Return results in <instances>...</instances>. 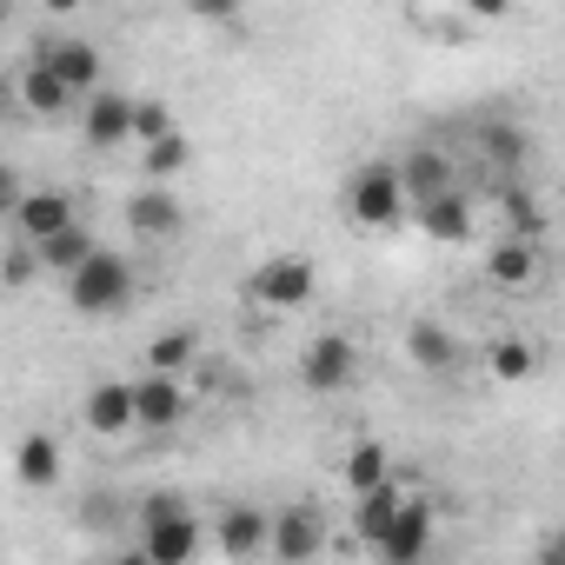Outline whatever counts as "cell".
I'll return each mask as SVG.
<instances>
[{
  "mask_svg": "<svg viewBox=\"0 0 565 565\" xmlns=\"http://www.w3.org/2000/svg\"><path fill=\"white\" fill-rule=\"evenodd\" d=\"M21 193H28V186H21V173H14L8 160H0V220H14V206H21Z\"/></svg>",
  "mask_w": 565,
  "mask_h": 565,
  "instance_id": "31",
  "label": "cell"
},
{
  "mask_svg": "<svg viewBox=\"0 0 565 565\" xmlns=\"http://www.w3.org/2000/svg\"><path fill=\"white\" fill-rule=\"evenodd\" d=\"M193 360H200V333L193 327H173V333H160L147 347V373H160V380H180Z\"/></svg>",
  "mask_w": 565,
  "mask_h": 565,
  "instance_id": "25",
  "label": "cell"
},
{
  "mask_svg": "<svg viewBox=\"0 0 565 565\" xmlns=\"http://www.w3.org/2000/svg\"><path fill=\"white\" fill-rule=\"evenodd\" d=\"M8 107H14V100H8V87H0V120H8Z\"/></svg>",
  "mask_w": 565,
  "mask_h": 565,
  "instance_id": "34",
  "label": "cell"
},
{
  "mask_svg": "<svg viewBox=\"0 0 565 565\" xmlns=\"http://www.w3.org/2000/svg\"><path fill=\"white\" fill-rule=\"evenodd\" d=\"M313 294H320V266L307 253H273L246 279V307H259V313H300V307H313Z\"/></svg>",
  "mask_w": 565,
  "mask_h": 565,
  "instance_id": "3",
  "label": "cell"
},
{
  "mask_svg": "<svg viewBox=\"0 0 565 565\" xmlns=\"http://www.w3.org/2000/svg\"><path fill=\"white\" fill-rule=\"evenodd\" d=\"M114 565H153V558H140V545H134V552H120Z\"/></svg>",
  "mask_w": 565,
  "mask_h": 565,
  "instance_id": "33",
  "label": "cell"
},
{
  "mask_svg": "<svg viewBox=\"0 0 565 565\" xmlns=\"http://www.w3.org/2000/svg\"><path fill=\"white\" fill-rule=\"evenodd\" d=\"M134 386V433H173L186 413H193V393L180 380H160V373H140L127 380Z\"/></svg>",
  "mask_w": 565,
  "mask_h": 565,
  "instance_id": "9",
  "label": "cell"
},
{
  "mask_svg": "<svg viewBox=\"0 0 565 565\" xmlns=\"http://www.w3.org/2000/svg\"><path fill=\"white\" fill-rule=\"evenodd\" d=\"M81 220V206H74V193H61V186H28L21 193V206H14V239H28V246H41V239H54V233H67Z\"/></svg>",
  "mask_w": 565,
  "mask_h": 565,
  "instance_id": "10",
  "label": "cell"
},
{
  "mask_svg": "<svg viewBox=\"0 0 565 565\" xmlns=\"http://www.w3.org/2000/svg\"><path fill=\"white\" fill-rule=\"evenodd\" d=\"M406 360H413L419 373H433V380H452V373L466 366V347H459L439 320H413V327H406Z\"/></svg>",
  "mask_w": 565,
  "mask_h": 565,
  "instance_id": "13",
  "label": "cell"
},
{
  "mask_svg": "<svg viewBox=\"0 0 565 565\" xmlns=\"http://www.w3.org/2000/svg\"><path fill=\"white\" fill-rule=\"evenodd\" d=\"M340 472H347V492H353V499H366V492H380V486L393 479V452H386L380 439H360V446L347 452V466H340Z\"/></svg>",
  "mask_w": 565,
  "mask_h": 565,
  "instance_id": "24",
  "label": "cell"
},
{
  "mask_svg": "<svg viewBox=\"0 0 565 565\" xmlns=\"http://www.w3.org/2000/svg\"><path fill=\"white\" fill-rule=\"evenodd\" d=\"M266 552L279 565H313L327 552V512L320 505H279L266 519Z\"/></svg>",
  "mask_w": 565,
  "mask_h": 565,
  "instance_id": "6",
  "label": "cell"
},
{
  "mask_svg": "<svg viewBox=\"0 0 565 565\" xmlns=\"http://www.w3.org/2000/svg\"><path fill=\"white\" fill-rule=\"evenodd\" d=\"M134 525H140V558H153V565H193L200 558L206 525H200L186 492H147Z\"/></svg>",
  "mask_w": 565,
  "mask_h": 565,
  "instance_id": "1",
  "label": "cell"
},
{
  "mask_svg": "<svg viewBox=\"0 0 565 565\" xmlns=\"http://www.w3.org/2000/svg\"><path fill=\"white\" fill-rule=\"evenodd\" d=\"M266 519H273V512H259V505H226V512L213 519V545H220L233 565H246V558L266 552Z\"/></svg>",
  "mask_w": 565,
  "mask_h": 565,
  "instance_id": "16",
  "label": "cell"
},
{
  "mask_svg": "<svg viewBox=\"0 0 565 565\" xmlns=\"http://www.w3.org/2000/svg\"><path fill=\"white\" fill-rule=\"evenodd\" d=\"M193 167V140L186 134H167V140H153V147H140V173L153 180V186H167L173 173H186Z\"/></svg>",
  "mask_w": 565,
  "mask_h": 565,
  "instance_id": "27",
  "label": "cell"
},
{
  "mask_svg": "<svg viewBox=\"0 0 565 565\" xmlns=\"http://www.w3.org/2000/svg\"><path fill=\"white\" fill-rule=\"evenodd\" d=\"M134 294H140V273H134V259L114 253V246H94V259H87L81 273H67V300H74V313H87V320L127 313Z\"/></svg>",
  "mask_w": 565,
  "mask_h": 565,
  "instance_id": "2",
  "label": "cell"
},
{
  "mask_svg": "<svg viewBox=\"0 0 565 565\" xmlns=\"http://www.w3.org/2000/svg\"><path fill=\"white\" fill-rule=\"evenodd\" d=\"M486 279H492L499 294H525V287H539V279H545V253L525 246V239H499L486 253Z\"/></svg>",
  "mask_w": 565,
  "mask_h": 565,
  "instance_id": "14",
  "label": "cell"
},
{
  "mask_svg": "<svg viewBox=\"0 0 565 565\" xmlns=\"http://www.w3.org/2000/svg\"><path fill=\"white\" fill-rule=\"evenodd\" d=\"M81 426H87L94 439H127V433H134V386H127V380H100V386H87V399H81Z\"/></svg>",
  "mask_w": 565,
  "mask_h": 565,
  "instance_id": "12",
  "label": "cell"
},
{
  "mask_svg": "<svg viewBox=\"0 0 565 565\" xmlns=\"http://www.w3.org/2000/svg\"><path fill=\"white\" fill-rule=\"evenodd\" d=\"M167 134H180L167 100H134V107H127V140H134V147H153V140H167Z\"/></svg>",
  "mask_w": 565,
  "mask_h": 565,
  "instance_id": "28",
  "label": "cell"
},
{
  "mask_svg": "<svg viewBox=\"0 0 565 565\" xmlns=\"http://www.w3.org/2000/svg\"><path fill=\"white\" fill-rule=\"evenodd\" d=\"M399 499H406V472H393L380 492H366V499L353 505V539H360V545H380L386 525H393V512H399Z\"/></svg>",
  "mask_w": 565,
  "mask_h": 565,
  "instance_id": "21",
  "label": "cell"
},
{
  "mask_svg": "<svg viewBox=\"0 0 565 565\" xmlns=\"http://www.w3.org/2000/svg\"><path fill=\"white\" fill-rule=\"evenodd\" d=\"M127 94H114V87H100V94H87V107H81V140L94 147V153H114V147H127Z\"/></svg>",
  "mask_w": 565,
  "mask_h": 565,
  "instance_id": "15",
  "label": "cell"
},
{
  "mask_svg": "<svg viewBox=\"0 0 565 565\" xmlns=\"http://www.w3.org/2000/svg\"><path fill=\"white\" fill-rule=\"evenodd\" d=\"M347 220L366 226V233H386V226L406 220V193H399L393 160H366V167L347 180Z\"/></svg>",
  "mask_w": 565,
  "mask_h": 565,
  "instance_id": "4",
  "label": "cell"
},
{
  "mask_svg": "<svg viewBox=\"0 0 565 565\" xmlns=\"http://www.w3.org/2000/svg\"><path fill=\"white\" fill-rule=\"evenodd\" d=\"M499 213H505V239H525V246L545 239V200L532 186H505L499 193Z\"/></svg>",
  "mask_w": 565,
  "mask_h": 565,
  "instance_id": "23",
  "label": "cell"
},
{
  "mask_svg": "<svg viewBox=\"0 0 565 565\" xmlns=\"http://www.w3.org/2000/svg\"><path fill=\"white\" fill-rule=\"evenodd\" d=\"M539 565H565V532H545L539 539Z\"/></svg>",
  "mask_w": 565,
  "mask_h": 565,
  "instance_id": "32",
  "label": "cell"
},
{
  "mask_svg": "<svg viewBox=\"0 0 565 565\" xmlns=\"http://www.w3.org/2000/svg\"><path fill=\"white\" fill-rule=\"evenodd\" d=\"M94 246H100V239L87 233V220H74L67 233L41 239V246H34V259H41V273H61V279H67V273H81V266L94 259Z\"/></svg>",
  "mask_w": 565,
  "mask_h": 565,
  "instance_id": "22",
  "label": "cell"
},
{
  "mask_svg": "<svg viewBox=\"0 0 565 565\" xmlns=\"http://www.w3.org/2000/svg\"><path fill=\"white\" fill-rule=\"evenodd\" d=\"M393 173H399L406 206H426V200H439V193H452V186H459V167H452V153H446V147H413L406 160H393Z\"/></svg>",
  "mask_w": 565,
  "mask_h": 565,
  "instance_id": "11",
  "label": "cell"
},
{
  "mask_svg": "<svg viewBox=\"0 0 565 565\" xmlns=\"http://www.w3.org/2000/svg\"><path fill=\"white\" fill-rule=\"evenodd\" d=\"M413 220H419V233L439 239V246H466V239H472V200H466V186H452V193L413 206Z\"/></svg>",
  "mask_w": 565,
  "mask_h": 565,
  "instance_id": "17",
  "label": "cell"
},
{
  "mask_svg": "<svg viewBox=\"0 0 565 565\" xmlns=\"http://www.w3.org/2000/svg\"><path fill=\"white\" fill-rule=\"evenodd\" d=\"M353 380H360V340H353V333H320V340L300 353V386H307V393L333 399V393H347Z\"/></svg>",
  "mask_w": 565,
  "mask_h": 565,
  "instance_id": "7",
  "label": "cell"
},
{
  "mask_svg": "<svg viewBox=\"0 0 565 565\" xmlns=\"http://www.w3.org/2000/svg\"><path fill=\"white\" fill-rule=\"evenodd\" d=\"M34 279H41V259H34V246H28V239H14L8 253H0V287L21 294V287H34Z\"/></svg>",
  "mask_w": 565,
  "mask_h": 565,
  "instance_id": "29",
  "label": "cell"
},
{
  "mask_svg": "<svg viewBox=\"0 0 565 565\" xmlns=\"http://www.w3.org/2000/svg\"><path fill=\"white\" fill-rule=\"evenodd\" d=\"M433 539H439V505L426 492H406L399 512H393V525H386V539L373 545V558L380 565H426Z\"/></svg>",
  "mask_w": 565,
  "mask_h": 565,
  "instance_id": "5",
  "label": "cell"
},
{
  "mask_svg": "<svg viewBox=\"0 0 565 565\" xmlns=\"http://www.w3.org/2000/svg\"><path fill=\"white\" fill-rule=\"evenodd\" d=\"M74 100H87V94H100V47L87 41V34H54V41H41V54H34Z\"/></svg>",
  "mask_w": 565,
  "mask_h": 565,
  "instance_id": "8",
  "label": "cell"
},
{
  "mask_svg": "<svg viewBox=\"0 0 565 565\" xmlns=\"http://www.w3.org/2000/svg\"><path fill=\"white\" fill-rule=\"evenodd\" d=\"M486 373H492L499 386H519V380H532V373H539V347H532V340H519V333H505V340H492Z\"/></svg>",
  "mask_w": 565,
  "mask_h": 565,
  "instance_id": "26",
  "label": "cell"
},
{
  "mask_svg": "<svg viewBox=\"0 0 565 565\" xmlns=\"http://www.w3.org/2000/svg\"><path fill=\"white\" fill-rule=\"evenodd\" d=\"M127 226L147 233V239H173V233L186 226V206H180L167 186H140V193L127 200Z\"/></svg>",
  "mask_w": 565,
  "mask_h": 565,
  "instance_id": "18",
  "label": "cell"
},
{
  "mask_svg": "<svg viewBox=\"0 0 565 565\" xmlns=\"http://www.w3.org/2000/svg\"><path fill=\"white\" fill-rule=\"evenodd\" d=\"M486 147H492V153H499V167H519V160H525V147H532V140H525V134H519V127H492V134H486Z\"/></svg>",
  "mask_w": 565,
  "mask_h": 565,
  "instance_id": "30",
  "label": "cell"
},
{
  "mask_svg": "<svg viewBox=\"0 0 565 565\" xmlns=\"http://www.w3.org/2000/svg\"><path fill=\"white\" fill-rule=\"evenodd\" d=\"M14 100H21L34 120H61V114L74 107V94H67V87H61V81H54L41 61H28V67H21V81H14Z\"/></svg>",
  "mask_w": 565,
  "mask_h": 565,
  "instance_id": "20",
  "label": "cell"
},
{
  "mask_svg": "<svg viewBox=\"0 0 565 565\" xmlns=\"http://www.w3.org/2000/svg\"><path fill=\"white\" fill-rule=\"evenodd\" d=\"M61 472H67V459H61V439H54V433H28V439L14 446V479H21V486L47 492V486H61Z\"/></svg>",
  "mask_w": 565,
  "mask_h": 565,
  "instance_id": "19",
  "label": "cell"
}]
</instances>
